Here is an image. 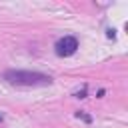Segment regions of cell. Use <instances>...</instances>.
I'll list each match as a JSON object with an SVG mask.
<instances>
[{
    "label": "cell",
    "instance_id": "3",
    "mask_svg": "<svg viewBox=\"0 0 128 128\" xmlns=\"http://www.w3.org/2000/svg\"><path fill=\"white\" fill-rule=\"evenodd\" d=\"M76 116H78V118H82L84 122H90V120H92V118H90L88 114H84V112H76Z\"/></svg>",
    "mask_w": 128,
    "mask_h": 128
},
{
    "label": "cell",
    "instance_id": "1",
    "mask_svg": "<svg viewBox=\"0 0 128 128\" xmlns=\"http://www.w3.org/2000/svg\"><path fill=\"white\" fill-rule=\"evenodd\" d=\"M4 80L16 86H48L52 84V78L40 72H30V70H8L4 72Z\"/></svg>",
    "mask_w": 128,
    "mask_h": 128
},
{
    "label": "cell",
    "instance_id": "4",
    "mask_svg": "<svg viewBox=\"0 0 128 128\" xmlns=\"http://www.w3.org/2000/svg\"><path fill=\"white\" fill-rule=\"evenodd\" d=\"M0 122H2V116H0Z\"/></svg>",
    "mask_w": 128,
    "mask_h": 128
},
{
    "label": "cell",
    "instance_id": "2",
    "mask_svg": "<svg viewBox=\"0 0 128 128\" xmlns=\"http://www.w3.org/2000/svg\"><path fill=\"white\" fill-rule=\"evenodd\" d=\"M54 50L58 56L66 58V56H72L76 50H78V40L74 36H62L56 44H54Z\"/></svg>",
    "mask_w": 128,
    "mask_h": 128
}]
</instances>
